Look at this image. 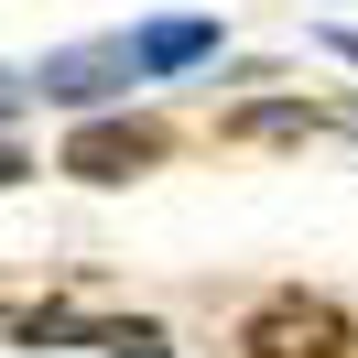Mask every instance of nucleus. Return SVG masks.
I'll return each mask as SVG.
<instances>
[{
  "label": "nucleus",
  "instance_id": "f257e3e1",
  "mask_svg": "<svg viewBox=\"0 0 358 358\" xmlns=\"http://www.w3.org/2000/svg\"><path fill=\"white\" fill-rule=\"evenodd\" d=\"M250 358H348V315L326 293H282L250 315Z\"/></svg>",
  "mask_w": 358,
  "mask_h": 358
},
{
  "label": "nucleus",
  "instance_id": "f03ea898",
  "mask_svg": "<svg viewBox=\"0 0 358 358\" xmlns=\"http://www.w3.org/2000/svg\"><path fill=\"white\" fill-rule=\"evenodd\" d=\"M152 163H163L152 120H87V131L66 141V174H87V185H131V174H152Z\"/></svg>",
  "mask_w": 358,
  "mask_h": 358
},
{
  "label": "nucleus",
  "instance_id": "7ed1b4c3",
  "mask_svg": "<svg viewBox=\"0 0 358 358\" xmlns=\"http://www.w3.org/2000/svg\"><path fill=\"white\" fill-rule=\"evenodd\" d=\"M131 76H141V44H66V55H44L33 87L66 98V109H98V98H120Z\"/></svg>",
  "mask_w": 358,
  "mask_h": 358
},
{
  "label": "nucleus",
  "instance_id": "20e7f679",
  "mask_svg": "<svg viewBox=\"0 0 358 358\" xmlns=\"http://www.w3.org/2000/svg\"><path fill=\"white\" fill-rule=\"evenodd\" d=\"M206 55H217V22H152V33H141V76L206 66Z\"/></svg>",
  "mask_w": 358,
  "mask_h": 358
},
{
  "label": "nucleus",
  "instance_id": "39448f33",
  "mask_svg": "<svg viewBox=\"0 0 358 358\" xmlns=\"http://www.w3.org/2000/svg\"><path fill=\"white\" fill-rule=\"evenodd\" d=\"M98 348L109 358H174V336H163L152 315H120V326H98Z\"/></svg>",
  "mask_w": 358,
  "mask_h": 358
},
{
  "label": "nucleus",
  "instance_id": "423d86ee",
  "mask_svg": "<svg viewBox=\"0 0 358 358\" xmlns=\"http://www.w3.org/2000/svg\"><path fill=\"white\" fill-rule=\"evenodd\" d=\"M22 98H33V87H22V76H11V66H0V120H11V109H22Z\"/></svg>",
  "mask_w": 358,
  "mask_h": 358
},
{
  "label": "nucleus",
  "instance_id": "0eeeda50",
  "mask_svg": "<svg viewBox=\"0 0 358 358\" xmlns=\"http://www.w3.org/2000/svg\"><path fill=\"white\" fill-rule=\"evenodd\" d=\"M22 174H33V163H22V152H11V141H0V185H22Z\"/></svg>",
  "mask_w": 358,
  "mask_h": 358
},
{
  "label": "nucleus",
  "instance_id": "6e6552de",
  "mask_svg": "<svg viewBox=\"0 0 358 358\" xmlns=\"http://www.w3.org/2000/svg\"><path fill=\"white\" fill-rule=\"evenodd\" d=\"M348 131H358V109H348Z\"/></svg>",
  "mask_w": 358,
  "mask_h": 358
}]
</instances>
